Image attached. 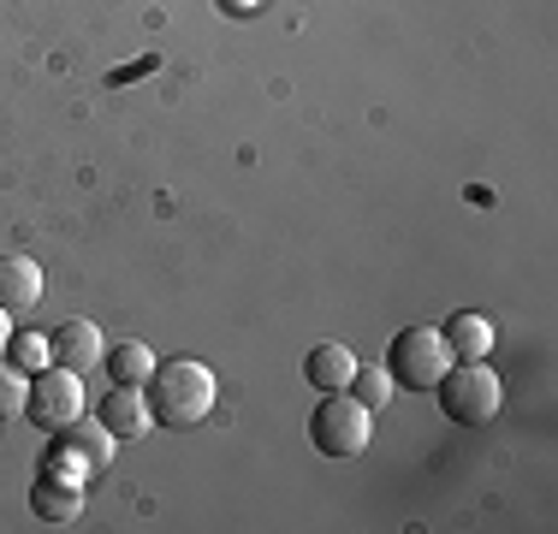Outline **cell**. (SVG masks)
Wrapping results in <instances>:
<instances>
[{"mask_svg":"<svg viewBox=\"0 0 558 534\" xmlns=\"http://www.w3.org/2000/svg\"><path fill=\"white\" fill-rule=\"evenodd\" d=\"M43 286H48V274H43V262H36V256H24V250L0 256V310H7V315L36 310V303H43Z\"/></svg>","mask_w":558,"mask_h":534,"instance_id":"52a82bcc","label":"cell"},{"mask_svg":"<svg viewBox=\"0 0 558 534\" xmlns=\"http://www.w3.org/2000/svg\"><path fill=\"white\" fill-rule=\"evenodd\" d=\"M113 451H119V439L108 434V427L77 416L72 427H60V434H54V451L43 458V475H60V481H77V487H89V475L108 470Z\"/></svg>","mask_w":558,"mask_h":534,"instance_id":"277c9868","label":"cell"},{"mask_svg":"<svg viewBox=\"0 0 558 534\" xmlns=\"http://www.w3.org/2000/svg\"><path fill=\"white\" fill-rule=\"evenodd\" d=\"M310 439L322 458H356L375 439V410H363L351 392H322V404L310 416Z\"/></svg>","mask_w":558,"mask_h":534,"instance_id":"3957f363","label":"cell"},{"mask_svg":"<svg viewBox=\"0 0 558 534\" xmlns=\"http://www.w3.org/2000/svg\"><path fill=\"white\" fill-rule=\"evenodd\" d=\"M24 398H31V374H24V368H12L7 356H0V422H7V416H19V410H24Z\"/></svg>","mask_w":558,"mask_h":534,"instance_id":"2e32d148","label":"cell"},{"mask_svg":"<svg viewBox=\"0 0 558 534\" xmlns=\"http://www.w3.org/2000/svg\"><path fill=\"white\" fill-rule=\"evenodd\" d=\"M344 392H351L363 410H375V416H380V410L392 404V374H387V368H363V363H356V374H351V386H344Z\"/></svg>","mask_w":558,"mask_h":534,"instance_id":"9a60e30c","label":"cell"},{"mask_svg":"<svg viewBox=\"0 0 558 534\" xmlns=\"http://www.w3.org/2000/svg\"><path fill=\"white\" fill-rule=\"evenodd\" d=\"M215 368L208 363H191V356H179V363H155L149 386H143V398H149V416L155 427H172V434H191V427L208 422V410H215Z\"/></svg>","mask_w":558,"mask_h":534,"instance_id":"6da1fadb","label":"cell"},{"mask_svg":"<svg viewBox=\"0 0 558 534\" xmlns=\"http://www.w3.org/2000/svg\"><path fill=\"white\" fill-rule=\"evenodd\" d=\"M7 339H12V315L0 310V356H7Z\"/></svg>","mask_w":558,"mask_h":534,"instance_id":"ac0fdd59","label":"cell"},{"mask_svg":"<svg viewBox=\"0 0 558 534\" xmlns=\"http://www.w3.org/2000/svg\"><path fill=\"white\" fill-rule=\"evenodd\" d=\"M96 422L108 427L113 439H143V434L155 427V416H149V398H143V386H113V392L96 404Z\"/></svg>","mask_w":558,"mask_h":534,"instance_id":"9c48e42d","label":"cell"},{"mask_svg":"<svg viewBox=\"0 0 558 534\" xmlns=\"http://www.w3.org/2000/svg\"><path fill=\"white\" fill-rule=\"evenodd\" d=\"M451 368V351L440 339V327H404L392 332L387 344V374L392 386H410V392H434V380Z\"/></svg>","mask_w":558,"mask_h":534,"instance_id":"5b68a950","label":"cell"},{"mask_svg":"<svg viewBox=\"0 0 558 534\" xmlns=\"http://www.w3.org/2000/svg\"><path fill=\"white\" fill-rule=\"evenodd\" d=\"M434 398H440L446 422H458V427H487L505 410V386L487 363H451L434 380Z\"/></svg>","mask_w":558,"mask_h":534,"instance_id":"7a4b0ae2","label":"cell"},{"mask_svg":"<svg viewBox=\"0 0 558 534\" xmlns=\"http://www.w3.org/2000/svg\"><path fill=\"white\" fill-rule=\"evenodd\" d=\"M351 374H356V356H351V344H315L310 356H303V380L315 386V392H344L351 386Z\"/></svg>","mask_w":558,"mask_h":534,"instance_id":"7c38bea8","label":"cell"},{"mask_svg":"<svg viewBox=\"0 0 558 534\" xmlns=\"http://www.w3.org/2000/svg\"><path fill=\"white\" fill-rule=\"evenodd\" d=\"M440 339H446L451 363H487V351H494V320L463 310V315H451L440 327Z\"/></svg>","mask_w":558,"mask_h":534,"instance_id":"30bf717a","label":"cell"},{"mask_svg":"<svg viewBox=\"0 0 558 534\" xmlns=\"http://www.w3.org/2000/svg\"><path fill=\"white\" fill-rule=\"evenodd\" d=\"M31 511L43 517V523H77V517H84V487H77V481H60V475H36Z\"/></svg>","mask_w":558,"mask_h":534,"instance_id":"8fae6325","label":"cell"},{"mask_svg":"<svg viewBox=\"0 0 558 534\" xmlns=\"http://www.w3.org/2000/svg\"><path fill=\"white\" fill-rule=\"evenodd\" d=\"M7 363L24 368V374H43L54 363V344H48V332H12L7 339Z\"/></svg>","mask_w":558,"mask_h":534,"instance_id":"5bb4252c","label":"cell"},{"mask_svg":"<svg viewBox=\"0 0 558 534\" xmlns=\"http://www.w3.org/2000/svg\"><path fill=\"white\" fill-rule=\"evenodd\" d=\"M101 368H108V380H113V386H149V374H155V351H149L143 339H119V344H108Z\"/></svg>","mask_w":558,"mask_h":534,"instance_id":"4fadbf2b","label":"cell"},{"mask_svg":"<svg viewBox=\"0 0 558 534\" xmlns=\"http://www.w3.org/2000/svg\"><path fill=\"white\" fill-rule=\"evenodd\" d=\"M24 416H31L43 434H60L77 416H89V392H84V374L48 363L43 374H31V398H24Z\"/></svg>","mask_w":558,"mask_h":534,"instance_id":"8992f818","label":"cell"},{"mask_svg":"<svg viewBox=\"0 0 558 534\" xmlns=\"http://www.w3.org/2000/svg\"><path fill=\"white\" fill-rule=\"evenodd\" d=\"M220 12H232V19H250V12H262V0H220Z\"/></svg>","mask_w":558,"mask_h":534,"instance_id":"e0dca14e","label":"cell"},{"mask_svg":"<svg viewBox=\"0 0 558 534\" xmlns=\"http://www.w3.org/2000/svg\"><path fill=\"white\" fill-rule=\"evenodd\" d=\"M48 344H54V363L72 368V374H89L108 356V339H101L96 320H60V327L48 332Z\"/></svg>","mask_w":558,"mask_h":534,"instance_id":"ba28073f","label":"cell"}]
</instances>
